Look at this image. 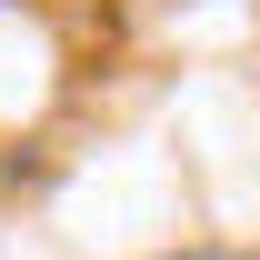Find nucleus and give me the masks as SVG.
Here are the masks:
<instances>
[{
    "label": "nucleus",
    "mask_w": 260,
    "mask_h": 260,
    "mask_svg": "<svg viewBox=\"0 0 260 260\" xmlns=\"http://www.w3.org/2000/svg\"><path fill=\"white\" fill-rule=\"evenodd\" d=\"M160 260H250V250H230V240H190V250H160Z\"/></svg>",
    "instance_id": "obj_1"
}]
</instances>
